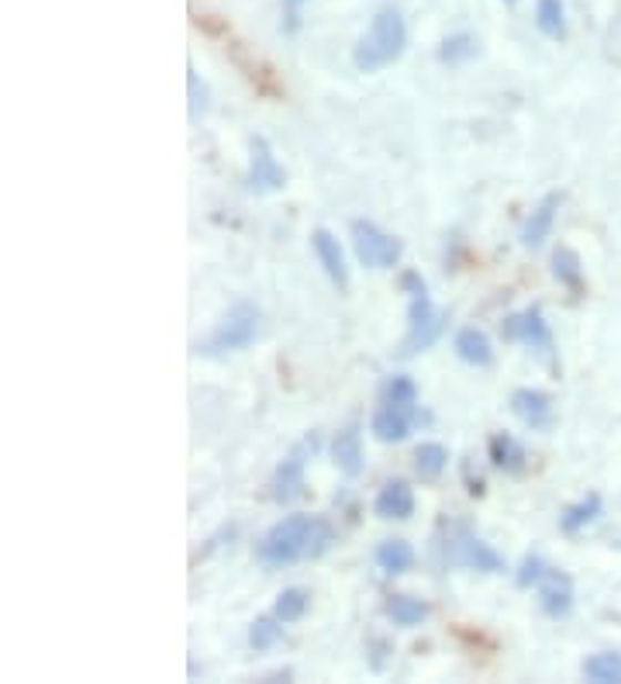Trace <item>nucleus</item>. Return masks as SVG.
Listing matches in <instances>:
<instances>
[{"mask_svg": "<svg viewBox=\"0 0 621 684\" xmlns=\"http://www.w3.org/2000/svg\"><path fill=\"white\" fill-rule=\"evenodd\" d=\"M373 512L380 519H411L415 515V487L408 481H387L377 497H373Z\"/></svg>", "mask_w": 621, "mask_h": 684, "instance_id": "11", "label": "nucleus"}, {"mask_svg": "<svg viewBox=\"0 0 621 684\" xmlns=\"http://www.w3.org/2000/svg\"><path fill=\"white\" fill-rule=\"evenodd\" d=\"M477 52H480V42H477L474 36H466V31H459V36H449V39L439 46V59L449 62V67H459V62H470Z\"/></svg>", "mask_w": 621, "mask_h": 684, "instance_id": "26", "label": "nucleus"}, {"mask_svg": "<svg viewBox=\"0 0 621 684\" xmlns=\"http://www.w3.org/2000/svg\"><path fill=\"white\" fill-rule=\"evenodd\" d=\"M456 356L462 363H470V366H487L493 360V350H490V339L480 332V329H459L456 332Z\"/></svg>", "mask_w": 621, "mask_h": 684, "instance_id": "18", "label": "nucleus"}, {"mask_svg": "<svg viewBox=\"0 0 621 684\" xmlns=\"http://www.w3.org/2000/svg\"><path fill=\"white\" fill-rule=\"evenodd\" d=\"M415 415H418V412H411V409H397V404H387V401H384L380 409L373 412L369 429H373V435H377L380 443H400V440H408Z\"/></svg>", "mask_w": 621, "mask_h": 684, "instance_id": "12", "label": "nucleus"}, {"mask_svg": "<svg viewBox=\"0 0 621 684\" xmlns=\"http://www.w3.org/2000/svg\"><path fill=\"white\" fill-rule=\"evenodd\" d=\"M583 677L598 684H621V653H594L583 661Z\"/></svg>", "mask_w": 621, "mask_h": 684, "instance_id": "23", "label": "nucleus"}, {"mask_svg": "<svg viewBox=\"0 0 621 684\" xmlns=\"http://www.w3.org/2000/svg\"><path fill=\"white\" fill-rule=\"evenodd\" d=\"M505 4H518V0H505Z\"/></svg>", "mask_w": 621, "mask_h": 684, "instance_id": "35", "label": "nucleus"}, {"mask_svg": "<svg viewBox=\"0 0 621 684\" xmlns=\"http://www.w3.org/2000/svg\"><path fill=\"white\" fill-rule=\"evenodd\" d=\"M400 288L408 291L411 298H418V294H425V280H421L415 270H404V273H400Z\"/></svg>", "mask_w": 621, "mask_h": 684, "instance_id": "34", "label": "nucleus"}, {"mask_svg": "<svg viewBox=\"0 0 621 684\" xmlns=\"http://www.w3.org/2000/svg\"><path fill=\"white\" fill-rule=\"evenodd\" d=\"M310 529H315V519L310 515H291L284 522H276L256 550L259 564L263 567H291V564H297V560H304L307 546H310Z\"/></svg>", "mask_w": 621, "mask_h": 684, "instance_id": "3", "label": "nucleus"}, {"mask_svg": "<svg viewBox=\"0 0 621 684\" xmlns=\"http://www.w3.org/2000/svg\"><path fill=\"white\" fill-rule=\"evenodd\" d=\"M559 204H563V194H546V198L536 204V211L528 214V222H525V229H521V242H525L528 249H539V245L549 239V232H552V225H556Z\"/></svg>", "mask_w": 621, "mask_h": 684, "instance_id": "15", "label": "nucleus"}, {"mask_svg": "<svg viewBox=\"0 0 621 684\" xmlns=\"http://www.w3.org/2000/svg\"><path fill=\"white\" fill-rule=\"evenodd\" d=\"M186 90H191V118H201L207 111L211 93H207L204 80L197 77V70H186Z\"/></svg>", "mask_w": 621, "mask_h": 684, "instance_id": "31", "label": "nucleus"}, {"mask_svg": "<svg viewBox=\"0 0 621 684\" xmlns=\"http://www.w3.org/2000/svg\"><path fill=\"white\" fill-rule=\"evenodd\" d=\"M552 273L559 284H567L570 291H580L583 288V266H580V256L573 253V249L559 245L552 253Z\"/></svg>", "mask_w": 621, "mask_h": 684, "instance_id": "24", "label": "nucleus"}, {"mask_svg": "<svg viewBox=\"0 0 621 684\" xmlns=\"http://www.w3.org/2000/svg\"><path fill=\"white\" fill-rule=\"evenodd\" d=\"M318 450V435H307L304 443H297L287 460L276 466V474H273V484H269V497L276 505H291L301 497L304 491V471H307V460L315 456Z\"/></svg>", "mask_w": 621, "mask_h": 684, "instance_id": "7", "label": "nucleus"}, {"mask_svg": "<svg viewBox=\"0 0 621 684\" xmlns=\"http://www.w3.org/2000/svg\"><path fill=\"white\" fill-rule=\"evenodd\" d=\"M501 332H505V339L521 342V346H532L542 353L552 350V332H549V322L542 319L539 308H525V311H518V315L505 319Z\"/></svg>", "mask_w": 621, "mask_h": 684, "instance_id": "9", "label": "nucleus"}, {"mask_svg": "<svg viewBox=\"0 0 621 684\" xmlns=\"http://www.w3.org/2000/svg\"><path fill=\"white\" fill-rule=\"evenodd\" d=\"M449 466V453L442 443H421L415 450V471L421 481H435V477H442V471Z\"/></svg>", "mask_w": 621, "mask_h": 684, "instance_id": "22", "label": "nucleus"}, {"mask_svg": "<svg viewBox=\"0 0 621 684\" xmlns=\"http://www.w3.org/2000/svg\"><path fill=\"white\" fill-rule=\"evenodd\" d=\"M598 515H601V494H587L583 502L563 509V515H559V529H563L567 536H577L580 529H583L587 522H594Z\"/></svg>", "mask_w": 621, "mask_h": 684, "instance_id": "21", "label": "nucleus"}, {"mask_svg": "<svg viewBox=\"0 0 621 684\" xmlns=\"http://www.w3.org/2000/svg\"><path fill=\"white\" fill-rule=\"evenodd\" d=\"M442 546H446V564H452V567L480 571V574H501L505 571V556L490 543H483L480 536H474L466 525H456Z\"/></svg>", "mask_w": 621, "mask_h": 684, "instance_id": "4", "label": "nucleus"}, {"mask_svg": "<svg viewBox=\"0 0 621 684\" xmlns=\"http://www.w3.org/2000/svg\"><path fill=\"white\" fill-rule=\"evenodd\" d=\"M549 574V567H546V560L542 556H525L521 560V567H518V574H515V584L518 587H539V581Z\"/></svg>", "mask_w": 621, "mask_h": 684, "instance_id": "30", "label": "nucleus"}, {"mask_svg": "<svg viewBox=\"0 0 621 684\" xmlns=\"http://www.w3.org/2000/svg\"><path fill=\"white\" fill-rule=\"evenodd\" d=\"M279 640H284V626H279V618L273 615H263V618H256L253 626H248V643H253V650H273Z\"/></svg>", "mask_w": 621, "mask_h": 684, "instance_id": "27", "label": "nucleus"}, {"mask_svg": "<svg viewBox=\"0 0 621 684\" xmlns=\"http://www.w3.org/2000/svg\"><path fill=\"white\" fill-rule=\"evenodd\" d=\"M536 24L546 39H567V14H563V4L559 0H539L536 4Z\"/></svg>", "mask_w": 621, "mask_h": 684, "instance_id": "25", "label": "nucleus"}, {"mask_svg": "<svg viewBox=\"0 0 621 684\" xmlns=\"http://www.w3.org/2000/svg\"><path fill=\"white\" fill-rule=\"evenodd\" d=\"M332 456H335V463H338L342 474L356 477V474L363 471V429H359V422H349L346 429L335 435Z\"/></svg>", "mask_w": 621, "mask_h": 684, "instance_id": "16", "label": "nucleus"}, {"mask_svg": "<svg viewBox=\"0 0 621 684\" xmlns=\"http://www.w3.org/2000/svg\"><path fill=\"white\" fill-rule=\"evenodd\" d=\"M332 543H335V529H332V522L315 519V529H310V546H307V556H310V560L322 556Z\"/></svg>", "mask_w": 621, "mask_h": 684, "instance_id": "32", "label": "nucleus"}, {"mask_svg": "<svg viewBox=\"0 0 621 684\" xmlns=\"http://www.w3.org/2000/svg\"><path fill=\"white\" fill-rule=\"evenodd\" d=\"M287 183V173L284 167L276 163V155L269 149L266 139H253V160H248V177H245V187L253 194H273L279 187Z\"/></svg>", "mask_w": 621, "mask_h": 684, "instance_id": "8", "label": "nucleus"}, {"mask_svg": "<svg viewBox=\"0 0 621 684\" xmlns=\"http://www.w3.org/2000/svg\"><path fill=\"white\" fill-rule=\"evenodd\" d=\"M310 245H315V256H318V263L328 273L332 284L338 291H346L349 288V266H346V253H342L338 239L328 229H315L310 232Z\"/></svg>", "mask_w": 621, "mask_h": 684, "instance_id": "10", "label": "nucleus"}, {"mask_svg": "<svg viewBox=\"0 0 621 684\" xmlns=\"http://www.w3.org/2000/svg\"><path fill=\"white\" fill-rule=\"evenodd\" d=\"M404 49H408V24H404L397 11L387 8L373 18L369 31L359 39L353 52V62L359 73H380L404 56Z\"/></svg>", "mask_w": 621, "mask_h": 684, "instance_id": "1", "label": "nucleus"}, {"mask_svg": "<svg viewBox=\"0 0 621 684\" xmlns=\"http://www.w3.org/2000/svg\"><path fill=\"white\" fill-rule=\"evenodd\" d=\"M384 401L397 404V409H411L418 412V384L411 378H390L384 388Z\"/></svg>", "mask_w": 621, "mask_h": 684, "instance_id": "28", "label": "nucleus"}, {"mask_svg": "<svg viewBox=\"0 0 621 684\" xmlns=\"http://www.w3.org/2000/svg\"><path fill=\"white\" fill-rule=\"evenodd\" d=\"M384 612L394 618V626H404V630L421 626V622L428 618V605H425L421 598H411V595H394V598H387Z\"/></svg>", "mask_w": 621, "mask_h": 684, "instance_id": "20", "label": "nucleus"}, {"mask_svg": "<svg viewBox=\"0 0 621 684\" xmlns=\"http://www.w3.org/2000/svg\"><path fill=\"white\" fill-rule=\"evenodd\" d=\"M304 4H307V0H284V18H279V31H284V36H294V31L301 28Z\"/></svg>", "mask_w": 621, "mask_h": 684, "instance_id": "33", "label": "nucleus"}, {"mask_svg": "<svg viewBox=\"0 0 621 684\" xmlns=\"http://www.w3.org/2000/svg\"><path fill=\"white\" fill-rule=\"evenodd\" d=\"M259 322H263L259 308L248 304V301H238L225 311L222 322L214 325V332L204 342H197V353H204V356L242 353L259 339Z\"/></svg>", "mask_w": 621, "mask_h": 684, "instance_id": "2", "label": "nucleus"}, {"mask_svg": "<svg viewBox=\"0 0 621 684\" xmlns=\"http://www.w3.org/2000/svg\"><path fill=\"white\" fill-rule=\"evenodd\" d=\"M377 567L387 571V574L411 571V567H415V550H411V543H404V540H384V543L377 546Z\"/></svg>", "mask_w": 621, "mask_h": 684, "instance_id": "19", "label": "nucleus"}, {"mask_svg": "<svg viewBox=\"0 0 621 684\" xmlns=\"http://www.w3.org/2000/svg\"><path fill=\"white\" fill-rule=\"evenodd\" d=\"M442 329H446V315L428 301V294L411 298V308H408V332H404V342H400V356H415V353L431 350L435 342H439Z\"/></svg>", "mask_w": 621, "mask_h": 684, "instance_id": "5", "label": "nucleus"}, {"mask_svg": "<svg viewBox=\"0 0 621 684\" xmlns=\"http://www.w3.org/2000/svg\"><path fill=\"white\" fill-rule=\"evenodd\" d=\"M307 605H310V595H307V591H301V587H287L284 595L276 598V618H279V622H297V618H304Z\"/></svg>", "mask_w": 621, "mask_h": 684, "instance_id": "29", "label": "nucleus"}, {"mask_svg": "<svg viewBox=\"0 0 621 684\" xmlns=\"http://www.w3.org/2000/svg\"><path fill=\"white\" fill-rule=\"evenodd\" d=\"M525 450H521V443L515 440V435H508V432H497V435H490V463L497 466V471H505V474H518V471H525Z\"/></svg>", "mask_w": 621, "mask_h": 684, "instance_id": "17", "label": "nucleus"}, {"mask_svg": "<svg viewBox=\"0 0 621 684\" xmlns=\"http://www.w3.org/2000/svg\"><path fill=\"white\" fill-rule=\"evenodd\" d=\"M539 605L552 618L570 615L573 612V584H570V577L549 567V574L539 581Z\"/></svg>", "mask_w": 621, "mask_h": 684, "instance_id": "14", "label": "nucleus"}, {"mask_svg": "<svg viewBox=\"0 0 621 684\" xmlns=\"http://www.w3.org/2000/svg\"><path fill=\"white\" fill-rule=\"evenodd\" d=\"M511 412L528 425V429H546L552 422V398L536 388H518L511 394Z\"/></svg>", "mask_w": 621, "mask_h": 684, "instance_id": "13", "label": "nucleus"}, {"mask_svg": "<svg viewBox=\"0 0 621 684\" xmlns=\"http://www.w3.org/2000/svg\"><path fill=\"white\" fill-rule=\"evenodd\" d=\"M353 249H356V260L369 270H390V266H397V260L404 253L400 239L387 235L373 222H363V218L353 222Z\"/></svg>", "mask_w": 621, "mask_h": 684, "instance_id": "6", "label": "nucleus"}]
</instances>
